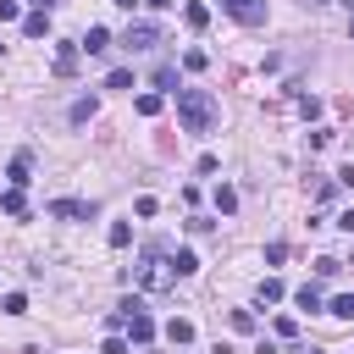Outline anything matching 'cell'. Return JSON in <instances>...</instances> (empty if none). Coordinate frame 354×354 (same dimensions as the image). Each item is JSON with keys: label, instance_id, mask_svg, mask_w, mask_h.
I'll return each instance as SVG.
<instances>
[{"label": "cell", "instance_id": "1", "mask_svg": "<svg viewBox=\"0 0 354 354\" xmlns=\"http://www.w3.org/2000/svg\"><path fill=\"white\" fill-rule=\"evenodd\" d=\"M177 116L188 133H210L216 127V100L205 88H177Z\"/></svg>", "mask_w": 354, "mask_h": 354}, {"label": "cell", "instance_id": "2", "mask_svg": "<svg viewBox=\"0 0 354 354\" xmlns=\"http://www.w3.org/2000/svg\"><path fill=\"white\" fill-rule=\"evenodd\" d=\"M138 282H144V288H166V282H177V271H171V260H160V254H144V266H138Z\"/></svg>", "mask_w": 354, "mask_h": 354}, {"label": "cell", "instance_id": "3", "mask_svg": "<svg viewBox=\"0 0 354 354\" xmlns=\"http://www.w3.org/2000/svg\"><path fill=\"white\" fill-rule=\"evenodd\" d=\"M221 11L232 22H243V28H260L266 22V0H221Z\"/></svg>", "mask_w": 354, "mask_h": 354}, {"label": "cell", "instance_id": "4", "mask_svg": "<svg viewBox=\"0 0 354 354\" xmlns=\"http://www.w3.org/2000/svg\"><path fill=\"white\" fill-rule=\"evenodd\" d=\"M122 44H127V50H149V44H160V28H155V22H133V28L122 33Z\"/></svg>", "mask_w": 354, "mask_h": 354}, {"label": "cell", "instance_id": "5", "mask_svg": "<svg viewBox=\"0 0 354 354\" xmlns=\"http://www.w3.org/2000/svg\"><path fill=\"white\" fill-rule=\"evenodd\" d=\"M77 61H83V44H61L55 50V77H77Z\"/></svg>", "mask_w": 354, "mask_h": 354}, {"label": "cell", "instance_id": "6", "mask_svg": "<svg viewBox=\"0 0 354 354\" xmlns=\"http://www.w3.org/2000/svg\"><path fill=\"white\" fill-rule=\"evenodd\" d=\"M6 177H11V188H28V183H33V155H28V149H22V155H11Z\"/></svg>", "mask_w": 354, "mask_h": 354}, {"label": "cell", "instance_id": "7", "mask_svg": "<svg viewBox=\"0 0 354 354\" xmlns=\"http://www.w3.org/2000/svg\"><path fill=\"white\" fill-rule=\"evenodd\" d=\"M50 216H61V221H88V216H94V205H83V199H55V205H50Z\"/></svg>", "mask_w": 354, "mask_h": 354}, {"label": "cell", "instance_id": "8", "mask_svg": "<svg viewBox=\"0 0 354 354\" xmlns=\"http://www.w3.org/2000/svg\"><path fill=\"white\" fill-rule=\"evenodd\" d=\"M22 33H28V39H44V33H50V17H44V6L22 17Z\"/></svg>", "mask_w": 354, "mask_h": 354}, {"label": "cell", "instance_id": "9", "mask_svg": "<svg viewBox=\"0 0 354 354\" xmlns=\"http://www.w3.org/2000/svg\"><path fill=\"white\" fill-rule=\"evenodd\" d=\"M0 210H6V216H28V194H22V188H6V194H0Z\"/></svg>", "mask_w": 354, "mask_h": 354}, {"label": "cell", "instance_id": "10", "mask_svg": "<svg viewBox=\"0 0 354 354\" xmlns=\"http://www.w3.org/2000/svg\"><path fill=\"white\" fill-rule=\"evenodd\" d=\"M83 50H88V55H105V50H111V33H105V28H88V33H83Z\"/></svg>", "mask_w": 354, "mask_h": 354}, {"label": "cell", "instance_id": "11", "mask_svg": "<svg viewBox=\"0 0 354 354\" xmlns=\"http://www.w3.org/2000/svg\"><path fill=\"white\" fill-rule=\"evenodd\" d=\"M171 271H177V277H194V271H199V254H194V249H177V254H171Z\"/></svg>", "mask_w": 354, "mask_h": 354}, {"label": "cell", "instance_id": "12", "mask_svg": "<svg viewBox=\"0 0 354 354\" xmlns=\"http://www.w3.org/2000/svg\"><path fill=\"white\" fill-rule=\"evenodd\" d=\"M166 337H171V343H194V321L171 315V321H166Z\"/></svg>", "mask_w": 354, "mask_h": 354}, {"label": "cell", "instance_id": "13", "mask_svg": "<svg viewBox=\"0 0 354 354\" xmlns=\"http://www.w3.org/2000/svg\"><path fill=\"white\" fill-rule=\"evenodd\" d=\"M183 22H188V28H205V22H210V11H205L199 0H188V6H183Z\"/></svg>", "mask_w": 354, "mask_h": 354}, {"label": "cell", "instance_id": "14", "mask_svg": "<svg viewBox=\"0 0 354 354\" xmlns=\"http://www.w3.org/2000/svg\"><path fill=\"white\" fill-rule=\"evenodd\" d=\"M105 238H111V249H127V243H133V227H127V221H111Z\"/></svg>", "mask_w": 354, "mask_h": 354}, {"label": "cell", "instance_id": "15", "mask_svg": "<svg viewBox=\"0 0 354 354\" xmlns=\"http://www.w3.org/2000/svg\"><path fill=\"white\" fill-rule=\"evenodd\" d=\"M254 299H260V304H277V299H282V282H277V277H266V282L254 288Z\"/></svg>", "mask_w": 354, "mask_h": 354}, {"label": "cell", "instance_id": "16", "mask_svg": "<svg viewBox=\"0 0 354 354\" xmlns=\"http://www.w3.org/2000/svg\"><path fill=\"white\" fill-rule=\"evenodd\" d=\"M293 299H299V310H321V288H315V282H304Z\"/></svg>", "mask_w": 354, "mask_h": 354}, {"label": "cell", "instance_id": "17", "mask_svg": "<svg viewBox=\"0 0 354 354\" xmlns=\"http://www.w3.org/2000/svg\"><path fill=\"white\" fill-rule=\"evenodd\" d=\"M160 105H166L160 94H138V116H160Z\"/></svg>", "mask_w": 354, "mask_h": 354}, {"label": "cell", "instance_id": "18", "mask_svg": "<svg viewBox=\"0 0 354 354\" xmlns=\"http://www.w3.org/2000/svg\"><path fill=\"white\" fill-rule=\"evenodd\" d=\"M216 210L232 216V210H238V194H232V188H216Z\"/></svg>", "mask_w": 354, "mask_h": 354}, {"label": "cell", "instance_id": "19", "mask_svg": "<svg viewBox=\"0 0 354 354\" xmlns=\"http://www.w3.org/2000/svg\"><path fill=\"white\" fill-rule=\"evenodd\" d=\"M332 315H343V321H354V293H337V299H332Z\"/></svg>", "mask_w": 354, "mask_h": 354}, {"label": "cell", "instance_id": "20", "mask_svg": "<svg viewBox=\"0 0 354 354\" xmlns=\"http://www.w3.org/2000/svg\"><path fill=\"white\" fill-rule=\"evenodd\" d=\"M183 66H188V72H205V66H210V55H205V50H188V55H183Z\"/></svg>", "mask_w": 354, "mask_h": 354}, {"label": "cell", "instance_id": "21", "mask_svg": "<svg viewBox=\"0 0 354 354\" xmlns=\"http://www.w3.org/2000/svg\"><path fill=\"white\" fill-rule=\"evenodd\" d=\"M88 116H94V94H88V100H77V105H72V122H88Z\"/></svg>", "mask_w": 354, "mask_h": 354}, {"label": "cell", "instance_id": "22", "mask_svg": "<svg viewBox=\"0 0 354 354\" xmlns=\"http://www.w3.org/2000/svg\"><path fill=\"white\" fill-rule=\"evenodd\" d=\"M288 260V243H266V266H282Z\"/></svg>", "mask_w": 354, "mask_h": 354}, {"label": "cell", "instance_id": "23", "mask_svg": "<svg viewBox=\"0 0 354 354\" xmlns=\"http://www.w3.org/2000/svg\"><path fill=\"white\" fill-rule=\"evenodd\" d=\"M232 332H254V315L249 310H232Z\"/></svg>", "mask_w": 354, "mask_h": 354}, {"label": "cell", "instance_id": "24", "mask_svg": "<svg viewBox=\"0 0 354 354\" xmlns=\"http://www.w3.org/2000/svg\"><path fill=\"white\" fill-rule=\"evenodd\" d=\"M277 337H299V321L293 315H277Z\"/></svg>", "mask_w": 354, "mask_h": 354}, {"label": "cell", "instance_id": "25", "mask_svg": "<svg viewBox=\"0 0 354 354\" xmlns=\"http://www.w3.org/2000/svg\"><path fill=\"white\" fill-rule=\"evenodd\" d=\"M11 17H22V6L17 0H0V22H11Z\"/></svg>", "mask_w": 354, "mask_h": 354}, {"label": "cell", "instance_id": "26", "mask_svg": "<svg viewBox=\"0 0 354 354\" xmlns=\"http://www.w3.org/2000/svg\"><path fill=\"white\" fill-rule=\"evenodd\" d=\"M100 354H127V343H122V337H105V348H100Z\"/></svg>", "mask_w": 354, "mask_h": 354}, {"label": "cell", "instance_id": "27", "mask_svg": "<svg viewBox=\"0 0 354 354\" xmlns=\"http://www.w3.org/2000/svg\"><path fill=\"white\" fill-rule=\"evenodd\" d=\"M337 227H343V232L354 238V210H343V216H337Z\"/></svg>", "mask_w": 354, "mask_h": 354}, {"label": "cell", "instance_id": "28", "mask_svg": "<svg viewBox=\"0 0 354 354\" xmlns=\"http://www.w3.org/2000/svg\"><path fill=\"white\" fill-rule=\"evenodd\" d=\"M144 6H155V11H166V6H171V0H144Z\"/></svg>", "mask_w": 354, "mask_h": 354}, {"label": "cell", "instance_id": "29", "mask_svg": "<svg viewBox=\"0 0 354 354\" xmlns=\"http://www.w3.org/2000/svg\"><path fill=\"white\" fill-rule=\"evenodd\" d=\"M116 6H127V11H133V6H138V0H116Z\"/></svg>", "mask_w": 354, "mask_h": 354}, {"label": "cell", "instance_id": "30", "mask_svg": "<svg viewBox=\"0 0 354 354\" xmlns=\"http://www.w3.org/2000/svg\"><path fill=\"white\" fill-rule=\"evenodd\" d=\"M33 6H50V0H33Z\"/></svg>", "mask_w": 354, "mask_h": 354}]
</instances>
